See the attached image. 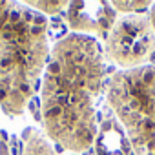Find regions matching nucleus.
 <instances>
[{"instance_id":"nucleus-1","label":"nucleus","mask_w":155,"mask_h":155,"mask_svg":"<svg viewBox=\"0 0 155 155\" xmlns=\"http://www.w3.org/2000/svg\"><path fill=\"white\" fill-rule=\"evenodd\" d=\"M102 79V49L91 37L71 33L55 44L40 91V117L49 139L75 153L93 144Z\"/></svg>"},{"instance_id":"nucleus-11","label":"nucleus","mask_w":155,"mask_h":155,"mask_svg":"<svg viewBox=\"0 0 155 155\" xmlns=\"http://www.w3.org/2000/svg\"><path fill=\"white\" fill-rule=\"evenodd\" d=\"M150 22H151V26H153V29H155V4H153L151 9H150Z\"/></svg>"},{"instance_id":"nucleus-2","label":"nucleus","mask_w":155,"mask_h":155,"mask_svg":"<svg viewBox=\"0 0 155 155\" xmlns=\"http://www.w3.org/2000/svg\"><path fill=\"white\" fill-rule=\"evenodd\" d=\"M49 58L48 20L28 4L0 2V108L20 115Z\"/></svg>"},{"instance_id":"nucleus-10","label":"nucleus","mask_w":155,"mask_h":155,"mask_svg":"<svg viewBox=\"0 0 155 155\" xmlns=\"http://www.w3.org/2000/svg\"><path fill=\"white\" fill-rule=\"evenodd\" d=\"M0 155H11V150H9V146H8L4 137L0 139Z\"/></svg>"},{"instance_id":"nucleus-6","label":"nucleus","mask_w":155,"mask_h":155,"mask_svg":"<svg viewBox=\"0 0 155 155\" xmlns=\"http://www.w3.org/2000/svg\"><path fill=\"white\" fill-rule=\"evenodd\" d=\"M91 146L95 155H133L128 133L117 117H104L101 120Z\"/></svg>"},{"instance_id":"nucleus-5","label":"nucleus","mask_w":155,"mask_h":155,"mask_svg":"<svg viewBox=\"0 0 155 155\" xmlns=\"http://www.w3.org/2000/svg\"><path fill=\"white\" fill-rule=\"evenodd\" d=\"M66 22L77 35L93 33L108 38L117 22V11L110 2H68Z\"/></svg>"},{"instance_id":"nucleus-3","label":"nucleus","mask_w":155,"mask_h":155,"mask_svg":"<svg viewBox=\"0 0 155 155\" xmlns=\"http://www.w3.org/2000/svg\"><path fill=\"white\" fill-rule=\"evenodd\" d=\"M108 102L124 126L133 155H155V66L117 71Z\"/></svg>"},{"instance_id":"nucleus-7","label":"nucleus","mask_w":155,"mask_h":155,"mask_svg":"<svg viewBox=\"0 0 155 155\" xmlns=\"http://www.w3.org/2000/svg\"><path fill=\"white\" fill-rule=\"evenodd\" d=\"M17 146L18 150L15 151V155H58L46 135L31 126L20 133V140H17Z\"/></svg>"},{"instance_id":"nucleus-8","label":"nucleus","mask_w":155,"mask_h":155,"mask_svg":"<svg viewBox=\"0 0 155 155\" xmlns=\"http://www.w3.org/2000/svg\"><path fill=\"white\" fill-rule=\"evenodd\" d=\"M29 8H37L44 13H49V15H55L58 13L60 9H66L68 8V2H28Z\"/></svg>"},{"instance_id":"nucleus-12","label":"nucleus","mask_w":155,"mask_h":155,"mask_svg":"<svg viewBox=\"0 0 155 155\" xmlns=\"http://www.w3.org/2000/svg\"><path fill=\"white\" fill-rule=\"evenodd\" d=\"M0 139H2V135H0Z\"/></svg>"},{"instance_id":"nucleus-4","label":"nucleus","mask_w":155,"mask_h":155,"mask_svg":"<svg viewBox=\"0 0 155 155\" xmlns=\"http://www.w3.org/2000/svg\"><path fill=\"white\" fill-rule=\"evenodd\" d=\"M155 51V29L150 17L126 15L119 18L106 38L110 60L124 69L146 66L144 62Z\"/></svg>"},{"instance_id":"nucleus-9","label":"nucleus","mask_w":155,"mask_h":155,"mask_svg":"<svg viewBox=\"0 0 155 155\" xmlns=\"http://www.w3.org/2000/svg\"><path fill=\"white\" fill-rule=\"evenodd\" d=\"M111 6L115 8V11L137 13V11H144L146 8H150V2H113Z\"/></svg>"}]
</instances>
